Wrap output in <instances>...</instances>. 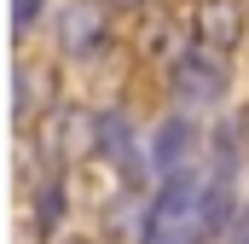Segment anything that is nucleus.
<instances>
[{
	"mask_svg": "<svg viewBox=\"0 0 249 244\" xmlns=\"http://www.w3.org/2000/svg\"><path fill=\"white\" fill-rule=\"evenodd\" d=\"M226 244H249V203L232 215V227H226Z\"/></svg>",
	"mask_w": 249,
	"mask_h": 244,
	"instance_id": "nucleus-13",
	"label": "nucleus"
},
{
	"mask_svg": "<svg viewBox=\"0 0 249 244\" xmlns=\"http://www.w3.org/2000/svg\"><path fill=\"white\" fill-rule=\"evenodd\" d=\"M105 233L116 244H151V209L139 203V192L127 186L122 198H110L105 203Z\"/></svg>",
	"mask_w": 249,
	"mask_h": 244,
	"instance_id": "nucleus-8",
	"label": "nucleus"
},
{
	"mask_svg": "<svg viewBox=\"0 0 249 244\" xmlns=\"http://www.w3.org/2000/svg\"><path fill=\"white\" fill-rule=\"evenodd\" d=\"M168 87H174V99L180 105H214L220 93H226V47H186L180 59H174V76H168Z\"/></svg>",
	"mask_w": 249,
	"mask_h": 244,
	"instance_id": "nucleus-2",
	"label": "nucleus"
},
{
	"mask_svg": "<svg viewBox=\"0 0 249 244\" xmlns=\"http://www.w3.org/2000/svg\"><path fill=\"white\" fill-rule=\"evenodd\" d=\"M64 244H93V239H64Z\"/></svg>",
	"mask_w": 249,
	"mask_h": 244,
	"instance_id": "nucleus-15",
	"label": "nucleus"
},
{
	"mask_svg": "<svg viewBox=\"0 0 249 244\" xmlns=\"http://www.w3.org/2000/svg\"><path fill=\"white\" fill-rule=\"evenodd\" d=\"M53 151H58V163H87V157H99V111L64 105L58 122H53Z\"/></svg>",
	"mask_w": 249,
	"mask_h": 244,
	"instance_id": "nucleus-5",
	"label": "nucleus"
},
{
	"mask_svg": "<svg viewBox=\"0 0 249 244\" xmlns=\"http://www.w3.org/2000/svg\"><path fill=\"white\" fill-rule=\"evenodd\" d=\"M53 99H58V70H53V64L18 59V70H12V122L29 134L35 117H47V111H53Z\"/></svg>",
	"mask_w": 249,
	"mask_h": 244,
	"instance_id": "nucleus-3",
	"label": "nucleus"
},
{
	"mask_svg": "<svg viewBox=\"0 0 249 244\" xmlns=\"http://www.w3.org/2000/svg\"><path fill=\"white\" fill-rule=\"evenodd\" d=\"M99 157H110L116 169H122L127 186H139V151H133V134H127V122L116 117V111H99Z\"/></svg>",
	"mask_w": 249,
	"mask_h": 244,
	"instance_id": "nucleus-9",
	"label": "nucleus"
},
{
	"mask_svg": "<svg viewBox=\"0 0 249 244\" xmlns=\"http://www.w3.org/2000/svg\"><path fill=\"white\" fill-rule=\"evenodd\" d=\"M105 0L93 6V0H70L58 12V47L70 53V59H93L99 47H105Z\"/></svg>",
	"mask_w": 249,
	"mask_h": 244,
	"instance_id": "nucleus-4",
	"label": "nucleus"
},
{
	"mask_svg": "<svg viewBox=\"0 0 249 244\" xmlns=\"http://www.w3.org/2000/svg\"><path fill=\"white\" fill-rule=\"evenodd\" d=\"M41 12H47V0H12V41H23L41 23Z\"/></svg>",
	"mask_w": 249,
	"mask_h": 244,
	"instance_id": "nucleus-11",
	"label": "nucleus"
},
{
	"mask_svg": "<svg viewBox=\"0 0 249 244\" xmlns=\"http://www.w3.org/2000/svg\"><path fill=\"white\" fill-rule=\"evenodd\" d=\"M226 128H232V157H238V163H249V105H238Z\"/></svg>",
	"mask_w": 249,
	"mask_h": 244,
	"instance_id": "nucleus-12",
	"label": "nucleus"
},
{
	"mask_svg": "<svg viewBox=\"0 0 249 244\" xmlns=\"http://www.w3.org/2000/svg\"><path fill=\"white\" fill-rule=\"evenodd\" d=\"M209 233H214V221H209V203H203L197 181L174 175L162 186V198L151 203V244H203Z\"/></svg>",
	"mask_w": 249,
	"mask_h": 244,
	"instance_id": "nucleus-1",
	"label": "nucleus"
},
{
	"mask_svg": "<svg viewBox=\"0 0 249 244\" xmlns=\"http://www.w3.org/2000/svg\"><path fill=\"white\" fill-rule=\"evenodd\" d=\"M238 35H244V0H203L197 6V41L232 53Z\"/></svg>",
	"mask_w": 249,
	"mask_h": 244,
	"instance_id": "nucleus-7",
	"label": "nucleus"
},
{
	"mask_svg": "<svg viewBox=\"0 0 249 244\" xmlns=\"http://www.w3.org/2000/svg\"><path fill=\"white\" fill-rule=\"evenodd\" d=\"M191 145H197V128H191L186 117L162 122V128H157V145H151V169H157L162 181L186 175V169H191Z\"/></svg>",
	"mask_w": 249,
	"mask_h": 244,
	"instance_id": "nucleus-6",
	"label": "nucleus"
},
{
	"mask_svg": "<svg viewBox=\"0 0 249 244\" xmlns=\"http://www.w3.org/2000/svg\"><path fill=\"white\" fill-rule=\"evenodd\" d=\"M58 227H64V181L53 175V181L35 186V233H41V239H53Z\"/></svg>",
	"mask_w": 249,
	"mask_h": 244,
	"instance_id": "nucleus-10",
	"label": "nucleus"
},
{
	"mask_svg": "<svg viewBox=\"0 0 249 244\" xmlns=\"http://www.w3.org/2000/svg\"><path fill=\"white\" fill-rule=\"evenodd\" d=\"M105 6H110V12H139L145 0H105Z\"/></svg>",
	"mask_w": 249,
	"mask_h": 244,
	"instance_id": "nucleus-14",
	"label": "nucleus"
}]
</instances>
